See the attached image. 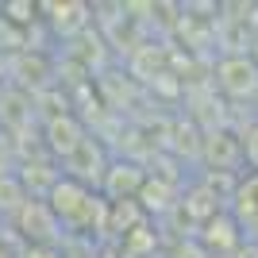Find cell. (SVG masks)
<instances>
[{
    "label": "cell",
    "mask_w": 258,
    "mask_h": 258,
    "mask_svg": "<svg viewBox=\"0 0 258 258\" xmlns=\"http://www.w3.org/2000/svg\"><path fill=\"white\" fill-rule=\"evenodd\" d=\"M50 216L70 231H89V227H104L108 224V201L89 189V185L74 181V177H62V181L50 185Z\"/></svg>",
    "instance_id": "cell-1"
},
{
    "label": "cell",
    "mask_w": 258,
    "mask_h": 258,
    "mask_svg": "<svg viewBox=\"0 0 258 258\" xmlns=\"http://www.w3.org/2000/svg\"><path fill=\"white\" fill-rule=\"evenodd\" d=\"M201 162H205V173H227V177H239L243 173V139H239L235 127H208L201 135Z\"/></svg>",
    "instance_id": "cell-2"
},
{
    "label": "cell",
    "mask_w": 258,
    "mask_h": 258,
    "mask_svg": "<svg viewBox=\"0 0 258 258\" xmlns=\"http://www.w3.org/2000/svg\"><path fill=\"white\" fill-rule=\"evenodd\" d=\"M216 93L227 100H254L258 93V66L250 62V54H224L212 70Z\"/></svg>",
    "instance_id": "cell-3"
},
{
    "label": "cell",
    "mask_w": 258,
    "mask_h": 258,
    "mask_svg": "<svg viewBox=\"0 0 258 258\" xmlns=\"http://www.w3.org/2000/svg\"><path fill=\"white\" fill-rule=\"evenodd\" d=\"M227 216L239 224L243 243H258V173H239L235 189L227 197Z\"/></svg>",
    "instance_id": "cell-4"
},
{
    "label": "cell",
    "mask_w": 258,
    "mask_h": 258,
    "mask_svg": "<svg viewBox=\"0 0 258 258\" xmlns=\"http://www.w3.org/2000/svg\"><path fill=\"white\" fill-rule=\"evenodd\" d=\"M143 185H147V170L131 158H116L108 162L104 181H100V197L108 205H119V201H139Z\"/></svg>",
    "instance_id": "cell-5"
},
{
    "label": "cell",
    "mask_w": 258,
    "mask_h": 258,
    "mask_svg": "<svg viewBox=\"0 0 258 258\" xmlns=\"http://www.w3.org/2000/svg\"><path fill=\"white\" fill-rule=\"evenodd\" d=\"M108 162H112V158H108V151L100 147L97 139H89V135H85V139H81V147L66 158V177H74V181L89 185V189H93V185L100 189Z\"/></svg>",
    "instance_id": "cell-6"
},
{
    "label": "cell",
    "mask_w": 258,
    "mask_h": 258,
    "mask_svg": "<svg viewBox=\"0 0 258 258\" xmlns=\"http://www.w3.org/2000/svg\"><path fill=\"white\" fill-rule=\"evenodd\" d=\"M201 243H205V250L208 254H224V258H231L239 247H243V231H239V224L227 216V208L220 216H212L205 224V231H201Z\"/></svg>",
    "instance_id": "cell-7"
},
{
    "label": "cell",
    "mask_w": 258,
    "mask_h": 258,
    "mask_svg": "<svg viewBox=\"0 0 258 258\" xmlns=\"http://www.w3.org/2000/svg\"><path fill=\"white\" fill-rule=\"evenodd\" d=\"M46 139H50V151L54 154L70 158V154L81 147V139H85V127H81L74 116H54L50 127H46Z\"/></svg>",
    "instance_id": "cell-8"
},
{
    "label": "cell",
    "mask_w": 258,
    "mask_h": 258,
    "mask_svg": "<svg viewBox=\"0 0 258 258\" xmlns=\"http://www.w3.org/2000/svg\"><path fill=\"white\" fill-rule=\"evenodd\" d=\"M239 139H243V173H258V119H250L247 127L239 131Z\"/></svg>",
    "instance_id": "cell-9"
},
{
    "label": "cell",
    "mask_w": 258,
    "mask_h": 258,
    "mask_svg": "<svg viewBox=\"0 0 258 258\" xmlns=\"http://www.w3.org/2000/svg\"><path fill=\"white\" fill-rule=\"evenodd\" d=\"M231 258H258V243H243V247H239Z\"/></svg>",
    "instance_id": "cell-10"
},
{
    "label": "cell",
    "mask_w": 258,
    "mask_h": 258,
    "mask_svg": "<svg viewBox=\"0 0 258 258\" xmlns=\"http://www.w3.org/2000/svg\"><path fill=\"white\" fill-rule=\"evenodd\" d=\"M250 62L258 66V39H254V43H250Z\"/></svg>",
    "instance_id": "cell-11"
},
{
    "label": "cell",
    "mask_w": 258,
    "mask_h": 258,
    "mask_svg": "<svg viewBox=\"0 0 258 258\" xmlns=\"http://www.w3.org/2000/svg\"><path fill=\"white\" fill-rule=\"evenodd\" d=\"M250 104H254V112H258V93H254V100H250ZM254 119H258V116H254Z\"/></svg>",
    "instance_id": "cell-12"
}]
</instances>
